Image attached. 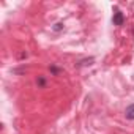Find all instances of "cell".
<instances>
[{"mask_svg":"<svg viewBox=\"0 0 134 134\" xmlns=\"http://www.w3.org/2000/svg\"><path fill=\"white\" fill-rule=\"evenodd\" d=\"M125 117H126L128 120H134V104H131V106L126 107V110H125Z\"/></svg>","mask_w":134,"mask_h":134,"instance_id":"cell-2","label":"cell"},{"mask_svg":"<svg viewBox=\"0 0 134 134\" xmlns=\"http://www.w3.org/2000/svg\"><path fill=\"white\" fill-rule=\"evenodd\" d=\"M62 29H63V24H60V22H58V24H55V25H54V30H55V32H60V30H62Z\"/></svg>","mask_w":134,"mask_h":134,"instance_id":"cell-4","label":"cell"},{"mask_svg":"<svg viewBox=\"0 0 134 134\" xmlns=\"http://www.w3.org/2000/svg\"><path fill=\"white\" fill-rule=\"evenodd\" d=\"M36 84H38L40 87H44V84H46V79H44V77H40V79H36Z\"/></svg>","mask_w":134,"mask_h":134,"instance_id":"cell-3","label":"cell"},{"mask_svg":"<svg viewBox=\"0 0 134 134\" xmlns=\"http://www.w3.org/2000/svg\"><path fill=\"white\" fill-rule=\"evenodd\" d=\"M123 22H125L123 13L118 11V10H115V13H114V24H115V25H123Z\"/></svg>","mask_w":134,"mask_h":134,"instance_id":"cell-1","label":"cell"}]
</instances>
